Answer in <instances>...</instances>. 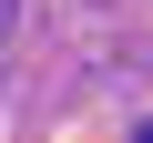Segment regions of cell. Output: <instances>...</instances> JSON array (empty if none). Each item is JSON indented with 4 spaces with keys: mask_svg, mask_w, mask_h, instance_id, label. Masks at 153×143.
Listing matches in <instances>:
<instances>
[{
    "mask_svg": "<svg viewBox=\"0 0 153 143\" xmlns=\"http://www.w3.org/2000/svg\"><path fill=\"white\" fill-rule=\"evenodd\" d=\"M0 41H10V0H0Z\"/></svg>",
    "mask_w": 153,
    "mask_h": 143,
    "instance_id": "obj_1",
    "label": "cell"
},
{
    "mask_svg": "<svg viewBox=\"0 0 153 143\" xmlns=\"http://www.w3.org/2000/svg\"><path fill=\"white\" fill-rule=\"evenodd\" d=\"M133 143H153V123H143V133H133Z\"/></svg>",
    "mask_w": 153,
    "mask_h": 143,
    "instance_id": "obj_2",
    "label": "cell"
}]
</instances>
